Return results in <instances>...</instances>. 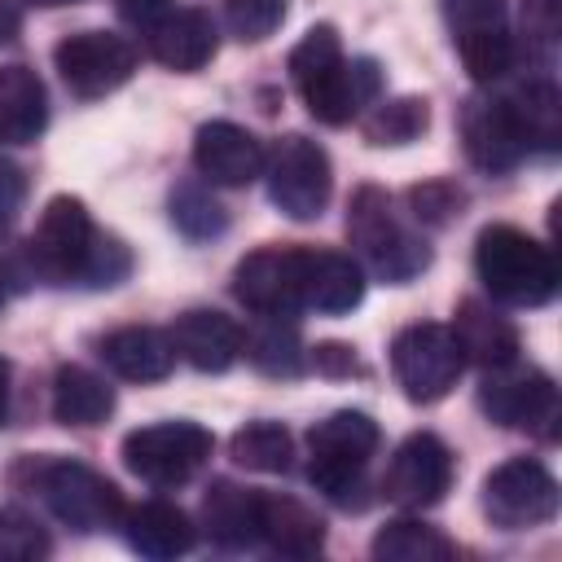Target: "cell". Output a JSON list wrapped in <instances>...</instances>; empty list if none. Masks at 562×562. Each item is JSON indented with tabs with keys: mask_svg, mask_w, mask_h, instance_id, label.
<instances>
[{
	"mask_svg": "<svg viewBox=\"0 0 562 562\" xmlns=\"http://www.w3.org/2000/svg\"><path fill=\"white\" fill-rule=\"evenodd\" d=\"M18 487L35 492L66 527L75 531H101L114 527V518L123 514V496L119 487L97 474L92 465L75 461V457H22L9 474Z\"/></svg>",
	"mask_w": 562,
	"mask_h": 562,
	"instance_id": "6da1fadb",
	"label": "cell"
},
{
	"mask_svg": "<svg viewBox=\"0 0 562 562\" xmlns=\"http://www.w3.org/2000/svg\"><path fill=\"white\" fill-rule=\"evenodd\" d=\"M474 268H479V281L492 290V299L514 307H540L558 294V263L549 246H540L514 224H492L479 233Z\"/></svg>",
	"mask_w": 562,
	"mask_h": 562,
	"instance_id": "7a4b0ae2",
	"label": "cell"
},
{
	"mask_svg": "<svg viewBox=\"0 0 562 562\" xmlns=\"http://www.w3.org/2000/svg\"><path fill=\"white\" fill-rule=\"evenodd\" d=\"M347 237H351L356 255L364 259V268L373 277H382L386 285H404L430 263L426 241L400 224V215L391 211V198L378 184H360L351 193Z\"/></svg>",
	"mask_w": 562,
	"mask_h": 562,
	"instance_id": "3957f363",
	"label": "cell"
},
{
	"mask_svg": "<svg viewBox=\"0 0 562 562\" xmlns=\"http://www.w3.org/2000/svg\"><path fill=\"white\" fill-rule=\"evenodd\" d=\"M382 435L378 422L360 408H342L329 413L325 422H316L307 430V479L316 492H325L338 505H356L351 492H360V474L369 465V457L378 452Z\"/></svg>",
	"mask_w": 562,
	"mask_h": 562,
	"instance_id": "277c9868",
	"label": "cell"
},
{
	"mask_svg": "<svg viewBox=\"0 0 562 562\" xmlns=\"http://www.w3.org/2000/svg\"><path fill=\"white\" fill-rule=\"evenodd\" d=\"M97 250V228H92V215L79 198L61 193L53 198L44 211H40V224L26 241V259H31V272L53 281V285H70V281H83L88 272V259Z\"/></svg>",
	"mask_w": 562,
	"mask_h": 562,
	"instance_id": "5b68a950",
	"label": "cell"
},
{
	"mask_svg": "<svg viewBox=\"0 0 562 562\" xmlns=\"http://www.w3.org/2000/svg\"><path fill=\"white\" fill-rule=\"evenodd\" d=\"M211 448L215 439L198 422H154L123 439V465L154 487H180L206 465Z\"/></svg>",
	"mask_w": 562,
	"mask_h": 562,
	"instance_id": "8992f818",
	"label": "cell"
},
{
	"mask_svg": "<svg viewBox=\"0 0 562 562\" xmlns=\"http://www.w3.org/2000/svg\"><path fill=\"white\" fill-rule=\"evenodd\" d=\"M479 408L509 430H531L540 439H558V386L536 364H501L487 369L479 386Z\"/></svg>",
	"mask_w": 562,
	"mask_h": 562,
	"instance_id": "52a82bcc",
	"label": "cell"
},
{
	"mask_svg": "<svg viewBox=\"0 0 562 562\" xmlns=\"http://www.w3.org/2000/svg\"><path fill=\"white\" fill-rule=\"evenodd\" d=\"M263 171H268V198L281 215L316 220L325 211L329 189H334V171H329V154L316 140H307L299 132L281 136L277 149L268 154Z\"/></svg>",
	"mask_w": 562,
	"mask_h": 562,
	"instance_id": "ba28073f",
	"label": "cell"
},
{
	"mask_svg": "<svg viewBox=\"0 0 562 562\" xmlns=\"http://www.w3.org/2000/svg\"><path fill=\"white\" fill-rule=\"evenodd\" d=\"M461 369H465V360L452 342V329H443V325H430V321L408 325L391 342V373L413 404L443 400L457 386Z\"/></svg>",
	"mask_w": 562,
	"mask_h": 562,
	"instance_id": "9c48e42d",
	"label": "cell"
},
{
	"mask_svg": "<svg viewBox=\"0 0 562 562\" xmlns=\"http://www.w3.org/2000/svg\"><path fill=\"white\" fill-rule=\"evenodd\" d=\"M558 479L531 457H509L483 479V514L501 531H527L549 522L558 514Z\"/></svg>",
	"mask_w": 562,
	"mask_h": 562,
	"instance_id": "30bf717a",
	"label": "cell"
},
{
	"mask_svg": "<svg viewBox=\"0 0 562 562\" xmlns=\"http://www.w3.org/2000/svg\"><path fill=\"white\" fill-rule=\"evenodd\" d=\"M66 88L83 101L92 97H105L114 88H123L136 70V48L114 35V31H79V35H66L53 53Z\"/></svg>",
	"mask_w": 562,
	"mask_h": 562,
	"instance_id": "8fae6325",
	"label": "cell"
},
{
	"mask_svg": "<svg viewBox=\"0 0 562 562\" xmlns=\"http://www.w3.org/2000/svg\"><path fill=\"white\" fill-rule=\"evenodd\" d=\"M452 44L470 70V79L492 83L514 61V40L505 22V0H443Z\"/></svg>",
	"mask_w": 562,
	"mask_h": 562,
	"instance_id": "7c38bea8",
	"label": "cell"
},
{
	"mask_svg": "<svg viewBox=\"0 0 562 562\" xmlns=\"http://www.w3.org/2000/svg\"><path fill=\"white\" fill-rule=\"evenodd\" d=\"M233 294L255 316H294L303 307V246H259L233 272Z\"/></svg>",
	"mask_w": 562,
	"mask_h": 562,
	"instance_id": "4fadbf2b",
	"label": "cell"
},
{
	"mask_svg": "<svg viewBox=\"0 0 562 562\" xmlns=\"http://www.w3.org/2000/svg\"><path fill=\"white\" fill-rule=\"evenodd\" d=\"M448 483H452L448 443L430 430H417L391 452L386 474H382V496L404 509H426L448 492Z\"/></svg>",
	"mask_w": 562,
	"mask_h": 562,
	"instance_id": "5bb4252c",
	"label": "cell"
},
{
	"mask_svg": "<svg viewBox=\"0 0 562 562\" xmlns=\"http://www.w3.org/2000/svg\"><path fill=\"white\" fill-rule=\"evenodd\" d=\"M461 145H465V158L487 176L514 171L527 154V140L505 97H470L461 105Z\"/></svg>",
	"mask_w": 562,
	"mask_h": 562,
	"instance_id": "9a60e30c",
	"label": "cell"
},
{
	"mask_svg": "<svg viewBox=\"0 0 562 562\" xmlns=\"http://www.w3.org/2000/svg\"><path fill=\"white\" fill-rule=\"evenodd\" d=\"M193 162L202 171V180L211 184H228V189H241L250 180L263 176V145L255 140V132L228 123V119H215V123H202L198 127V140H193Z\"/></svg>",
	"mask_w": 562,
	"mask_h": 562,
	"instance_id": "2e32d148",
	"label": "cell"
},
{
	"mask_svg": "<svg viewBox=\"0 0 562 562\" xmlns=\"http://www.w3.org/2000/svg\"><path fill=\"white\" fill-rule=\"evenodd\" d=\"M382 97V66L373 61V57H342L334 70H325L312 88H303V101H307V110L321 119V123H329V127H338V123H351L364 105H373Z\"/></svg>",
	"mask_w": 562,
	"mask_h": 562,
	"instance_id": "e0dca14e",
	"label": "cell"
},
{
	"mask_svg": "<svg viewBox=\"0 0 562 562\" xmlns=\"http://www.w3.org/2000/svg\"><path fill=\"white\" fill-rule=\"evenodd\" d=\"M176 356L198 373H224L241 356V325L215 307H189L167 329Z\"/></svg>",
	"mask_w": 562,
	"mask_h": 562,
	"instance_id": "ac0fdd59",
	"label": "cell"
},
{
	"mask_svg": "<svg viewBox=\"0 0 562 562\" xmlns=\"http://www.w3.org/2000/svg\"><path fill=\"white\" fill-rule=\"evenodd\" d=\"M145 35H149L154 61H162L167 70H180V75L202 70L220 44L206 9H167L154 26H145Z\"/></svg>",
	"mask_w": 562,
	"mask_h": 562,
	"instance_id": "d6986e66",
	"label": "cell"
},
{
	"mask_svg": "<svg viewBox=\"0 0 562 562\" xmlns=\"http://www.w3.org/2000/svg\"><path fill=\"white\" fill-rule=\"evenodd\" d=\"M452 342H457L461 360L479 364V369H501V364L518 360V329L509 325V316H501L483 299H461L457 303Z\"/></svg>",
	"mask_w": 562,
	"mask_h": 562,
	"instance_id": "ffe728a7",
	"label": "cell"
},
{
	"mask_svg": "<svg viewBox=\"0 0 562 562\" xmlns=\"http://www.w3.org/2000/svg\"><path fill=\"white\" fill-rule=\"evenodd\" d=\"M101 360L110 364V373L127 378V382H162L171 369H176V347L162 329L154 325H123V329H110L101 342H97Z\"/></svg>",
	"mask_w": 562,
	"mask_h": 562,
	"instance_id": "44dd1931",
	"label": "cell"
},
{
	"mask_svg": "<svg viewBox=\"0 0 562 562\" xmlns=\"http://www.w3.org/2000/svg\"><path fill=\"white\" fill-rule=\"evenodd\" d=\"M364 299V277L351 255L303 246V307L342 316Z\"/></svg>",
	"mask_w": 562,
	"mask_h": 562,
	"instance_id": "7402d4cb",
	"label": "cell"
},
{
	"mask_svg": "<svg viewBox=\"0 0 562 562\" xmlns=\"http://www.w3.org/2000/svg\"><path fill=\"white\" fill-rule=\"evenodd\" d=\"M48 127V92L40 75L22 61L0 66V140L31 145Z\"/></svg>",
	"mask_w": 562,
	"mask_h": 562,
	"instance_id": "603a6c76",
	"label": "cell"
},
{
	"mask_svg": "<svg viewBox=\"0 0 562 562\" xmlns=\"http://www.w3.org/2000/svg\"><path fill=\"white\" fill-rule=\"evenodd\" d=\"M202 527L224 549L255 544L259 540V492H250L233 479H215L202 496Z\"/></svg>",
	"mask_w": 562,
	"mask_h": 562,
	"instance_id": "cb8c5ba5",
	"label": "cell"
},
{
	"mask_svg": "<svg viewBox=\"0 0 562 562\" xmlns=\"http://www.w3.org/2000/svg\"><path fill=\"white\" fill-rule=\"evenodd\" d=\"M259 540L285 558H312L325 544V522L294 496L259 492Z\"/></svg>",
	"mask_w": 562,
	"mask_h": 562,
	"instance_id": "d4e9b609",
	"label": "cell"
},
{
	"mask_svg": "<svg viewBox=\"0 0 562 562\" xmlns=\"http://www.w3.org/2000/svg\"><path fill=\"white\" fill-rule=\"evenodd\" d=\"M127 544L145 558H180L193 549V522L171 501H145L127 514Z\"/></svg>",
	"mask_w": 562,
	"mask_h": 562,
	"instance_id": "484cf974",
	"label": "cell"
},
{
	"mask_svg": "<svg viewBox=\"0 0 562 562\" xmlns=\"http://www.w3.org/2000/svg\"><path fill=\"white\" fill-rule=\"evenodd\" d=\"M114 413V391L83 364H61L53 378V417L61 426H101Z\"/></svg>",
	"mask_w": 562,
	"mask_h": 562,
	"instance_id": "4316f807",
	"label": "cell"
},
{
	"mask_svg": "<svg viewBox=\"0 0 562 562\" xmlns=\"http://www.w3.org/2000/svg\"><path fill=\"white\" fill-rule=\"evenodd\" d=\"M241 351L268 378H294L303 369V342L290 316H259V325L241 334Z\"/></svg>",
	"mask_w": 562,
	"mask_h": 562,
	"instance_id": "83f0119b",
	"label": "cell"
},
{
	"mask_svg": "<svg viewBox=\"0 0 562 562\" xmlns=\"http://www.w3.org/2000/svg\"><path fill=\"white\" fill-rule=\"evenodd\" d=\"M505 101L518 119V132H522L527 149H558V140H562V97L549 79H531L527 88H518Z\"/></svg>",
	"mask_w": 562,
	"mask_h": 562,
	"instance_id": "f1b7e54d",
	"label": "cell"
},
{
	"mask_svg": "<svg viewBox=\"0 0 562 562\" xmlns=\"http://www.w3.org/2000/svg\"><path fill=\"white\" fill-rule=\"evenodd\" d=\"M452 553H457L452 540L417 518H395L373 536L378 562H448Z\"/></svg>",
	"mask_w": 562,
	"mask_h": 562,
	"instance_id": "f546056e",
	"label": "cell"
},
{
	"mask_svg": "<svg viewBox=\"0 0 562 562\" xmlns=\"http://www.w3.org/2000/svg\"><path fill=\"white\" fill-rule=\"evenodd\" d=\"M228 457L255 474H285L294 461V439L281 422H250L228 439Z\"/></svg>",
	"mask_w": 562,
	"mask_h": 562,
	"instance_id": "4dcf8cb0",
	"label": "cell"
},
{
	"mask_svg": "<svg viewBox=\"0 0 562 562\" xmlns=\"http://www.w3.org/2000/svg\"><path fill=\"white\" fill-rule=\"evenodd\" d=\"M430 127V105L422 97H395L378 101L364 119V140L369 145H408Z\"/></svg>",
	"mask_w": 562,
	"mask_h": 562,
	"instance_id": "1f68e13d",
	"label": "cell"
},
{
	"mask_svg": "<svg viewBox=\"0 0 562 562\" xmlns=\"http://www.w3.org/2000/svg\"><path fill=\"white\" fill-rule=\"evenodd\" d=\"M342 61V40H338V31L329 26V22H316L294 48H290V79H294V88L303 92V88H312L325 70H334Z\"/></svg>",
	"mask_w": 562,
	"mask_h": 562,
	"instance_id": "d6a6232c",
	"label": "cell"
},
{
	"mask_svg": "<svg viewBox=\"0 0 562 562\" xmlns=\"http://www.w3.org/2000/svg\"><path fill=\"white\" fill-rule=\"evenodd\" d=\"M171 224L184 237L202 241V237H220L228 228V215L202 184H176L171 189Z\"/></svg>",
	"mask_w": 562,
	"mask_h": 562,
	"instance_id": "836d02e7",
	"label": "cell"
},
{
	"mask_svg": "<svg viewBox=\"0 0 562 562\" xmlns=\"http://www.w3.org/2000/svg\"><path fill=\"white\" fill-rule=\"evenodd\" d=\"M48 549L53 540L35 514H26L22 505L0 509V562H35V558H48Z\"/></svg>",
	"mask_w": 562,
	"mask_h": 562,
	"instance_id": "e575fe53",
	"label": "cell"
},
{
	"mask_svg": "<svg viewBox=\"0 0 562 562\" xmlns=\"http://www.w3.org/2000/svg\"><path fill=\"white\" fill-rule=\"evenodd\" d=\"M224 22L241 44H259L285 22V0H224Z\"/></svg>",
	"mask_w": 562,
	"mask_h": 562,
	"instance_id": "d590c367",
	"label": "cell"
},
{
	"mask_svg": "<svg viewBox=\"0 0 562 562\" xmlns=\"http://www.w3.org/2000/svg\"><path fill=\"white\" fill-rule=\"evenodd\" d=\"M461 206H465V193H461L452 180H426V184H413V189H408V211H413L422 224H430V228L457 220Z\"/></svg>",
	"mask_w": 562,
	"mask_h": 562,
	"instance_id": "8d00e7d4",
	"label": "cell"
},
{
	"mask_svg": "<svg viewBox=\"0 0 562 562\" xmlns=\"http://www.w3.org/2000/svg\"><path fill=\"white\" fill-rule=\"evenodd\" d=\"M522 22L536 44H553L562 26V0H522Z\"/></svg>",
	"mask_w": 562,
	"mask_h": 562,
	"instance_id": "74e56055",
	"label": "cell"
},
{
	"mask_svg": "<svg viewBox=\"0 0 562 562\" xmlns=\"http://www.w3.org/2000/svg\"><path fill=\"white\" fill-rule=\"evenodd\" d=\"M312 364H316V373H325V378L364 373L360 360H356V351H351L347 342H316V347H312Z\"/></svg>",
	"mask_w": 562,
	"mask_h": 562,
	"instance_id": "f35d334b",
	"label": "cell"
},
{
	"mask_svg": "<svg viewBox=\"0 0 562 562\" xmlns=\"http://www.w3.org/2000/svg\"><path fill=\"white\" fill-rule=\"evenodd\" d=\"M26 202V176L18 162L0 158V224H9Z\"/></svg>",
	"mask_w": 562,
	"mask_h": 562,
	"instance_id": "ab89813d",
	"label": "cell"
},
{
	"mask_svg": "<svg viewBox=\"0 0 562 562\" xmlns=\"http://www.w3.org/2000/svg\"><path fill=\"white\" fill-rule=\"evenodd\" d=\"M167 9H171V0H119V13L136 26H154Z\"/></svg>",
	"mask_w": 562,
	"mask_h": 562,
	"instance_id": "60d3db41",
	"label": "cell"
},
{
	"mask_svg": "<svg viewBox=\"0 0 562 562\" xmlns=\"http://www.w3.org/2000/svg\"><path fill=\"white\" fill-rule=\"evenodd\" d=\"M18 26H22L18 4H13V0H0V44H4V40H13V35H18Z\"/></svg>",
	"mask_w": 562,
	"mask_h": 562,
	"instance_id": "b9f144b4",
	"label": "cell"
},
{
	"mask_svg": "<svg viewBox=\"0 0 562 562\" xmlns=\"http://www.w3.org/2000/svg\"><path fill=\"white\" fill-rule=\"evenodd\" d=\"M4 413H9V360L0 356V426H4Z\"/></svg>",
	"mask_w": 562,
	"mask_h": 562,
	"instance_id": "7bdbcfd3",
	"label": "cell"
},
{
	"mask_svg": "<svg viewBox=\"0 0 562 562\" xmlns=\"http://www.w3.org/2000/svg\"><path fill=\"white\" fill-rule=\"evenodd\" d=\"M31 4H40V9H61V4H79V0H31Z\"/></svg>",
	"mask_w": 562,
	"mask_h": 562,
	"instance_id": "ee69618b",
	"label": "cell"
},
{
	"mask_svg": "<svg viewBox=\"0 0 562 562\" xmlns=\"http://www.w3.org/2000/svg\"><path fill=\"white\" fill-rule=\"evenodd\" d=\"M0 303H4V299H0Z\"/></svg>",
	"mask_w": 562,
	"mask_h": 562,
	"instance_id": "f6af8a7d",
	"label": "cell"
}]
</instances>
